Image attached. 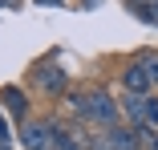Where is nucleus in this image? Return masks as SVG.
Here are the masks:
<instances>
[{"instance_id":"3","label":"nucleus","mask_w":158,"mask_h":150,"mask_svg":"<svg viewBox=\"0 0 158 150\" xmlns=\"http://www.w3.org/2000/svg\"><path fill=\"white\" fill-rule=\"evenodd\" d=\"M20 146H24V150H57V142H53V130H49V122L24 118V122H20Z\"/></svg>"},{"instance_id":"10","label":"nucleus","mask_w":158,"mask_h":150,"mask_svg":"<svg viewBox=\"0 0 158 150\" xmlns=\"http://www.w3.org/2000/svg\"><path fill=\"white\" fill-rule=\"evenodd\" d=\"M8 146H12V130L4 122V114H0V150H8Z\"/></svg>"},{"instance_id":"4","label":"nucleus","mask_w":158,"mask_h":150,"mask_svg":"<svg viewBox=\"0 0 158 150\" xmlns=\"http://www.w3.org/2000/svg\"><path fill=\"white\" fill-rule=\"evenodd\" d=\"M122 89H126V94H142V98L154 89V81H150V73H146L142 61H130V65L122 69Z\"/></svg>"},{"instance_id":"9","label":"nucleus","mask_w":158,"mask_h":150,"mask_svg":"<svg viewBox=\"0 0 158 150\" xmlns=\"http://www.w3.org/2000/svg\"><path fill=\"white\" fill-rule=\"evenodd\" d=\"M138 61L146 65V73H150V81H154V89H158V53H142Z\"/></svg>"},{"instance_id":"6","label":"nucleus","mask_w":158,"mask_h":150,"mask_svg":"<svg viewBox=\"0 0 158 150\" xmlns=\"http://www.w3.org/2000/svg\"><path fill=\"white\" fill-rule=\"evenodd\" d=\"M0 106H4L12 118H20V122H24V110H28V98H24V89L20 85H4V89H0Z\"/></svg>"},{"instance_id":"12","label":"nucleus","mask_w":158,"mask_h":150,"mask_svg":"<svg viewBox=\"0 0 158 150\" xmlns=\"http://www.w3.org/2000/svg\"><path fill=\"white\" fill-rule=\"evenodd\" d=\"M130 4H158V0H130Z\"/></svg>"},{"instance_id":"8","label":"nucleus","mask_w":158,"mask_h":150,"mask_svg":"<svg viewBox=\"0 0 158 150\" xmlns=\"http://www.w3.org/2000/svg\"><path fill=\"white\" fill-rule=\"evenodd\" d=\"M130 12L142 20V24H150V28H158V4H130Z\"/></svg>"},{"instance_id":"13","label":"nucleus","mask_w":158,"mask_h":150,"mask_svg":"<svg viewBox=\"0 0 158 150\" xmlns=\"http://www.w3.org/2000/svg\"><path fill=\"white\" fill-rule=\"evenodd\" d=\"M81 4H85V8H93V4H102V0H81Z\"/></svg>"},{"instance_id":"7","label":"nucleus","mask_w":158,"mask_h":150,"mask_svg":"<svg viewBox=\"0 0 158 150\" xmlns=\"http://www.w3.org/2000/svg\"><path fill=\"white\" fill-rule=\"evenodd\" d=\"M138 126L158 134V98H154V94H146V98H142V118H138Z\"/></svg>"},{"instance_id":"1","label":"nucleus","mask_w":158,"mask_h":150,"mask_svg":"<svg viewBox=\"0 0 158 150\" xmlns=\"http://www.w3.org/2000/svg\"><path fill=\"white\" fill-rule=\"evenodd\" d=\"M69 110H73L77 118H85V122H93L98 130L118 126V114H122V106L106 94L102 85H98V89H77V94H69Z\"/></svg>"},{"instance_id":"11","label":"nucleus","mask_w":158,"mask_h":150,"mask_svg":"<svg viewBox=\"0 0 158 150\" xmlns=\"http://www.w3.org/2000/svg\"><path fill=\"white\" fill-rule=\"evenodd\" d=\"M37 8H65V0H33Z\"/></svg>"},{"instance_id":"2","label":"nucleus","mask_w":158,"mask_h":150,"mask_svg":"<svg viewBox=\"0 0 158 150\" xmlns=\"http://www.w3.org/2000/svg\"><path fill=\"white\" fill-rule=\"evenodd\" d=\"M33 81L45 89L49 98H61L69 89V73H65V65H57V57H45V61L33 69Z\"/></svg>"},{"instance_id":"5","label":"nucleus","mask_w":158,"mask_h":150,"mask_svg":"<svg viewBox=\"0 0 158 150\" xmlns=\"http://www.w3.org/2000/svg\"><path fill=\"white\" fill-rule=\"evenodd\" d=\"M49 130H53V142H57V150H89V138H81L73 126H61L57 118H49Z\"/></svg>"}]
</instances>
